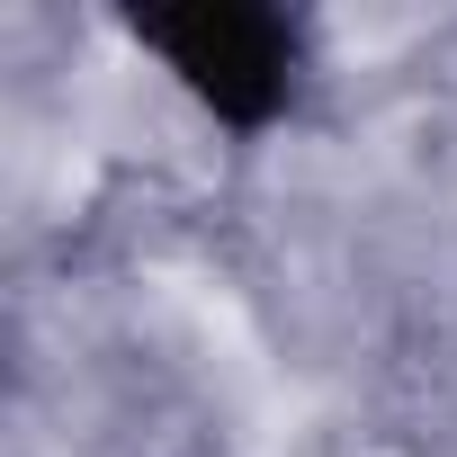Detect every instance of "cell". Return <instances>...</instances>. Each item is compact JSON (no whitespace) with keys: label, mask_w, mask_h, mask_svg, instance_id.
<instances>
[{"label":"cell","mask_w":457,"mask_h":457,"mask_svg":"<svg viewBox=\"0 0 457 457\" xmlns=\"http://www.w3.org/2000/svg\"><path fill=\"white\" fill-rule=\"evenodd\" d=\"M117 28L243 144L287 126L305 99V19L278 0H126Z\"/></svg>","instance_id":"6da1fadb"}]
</instances>
